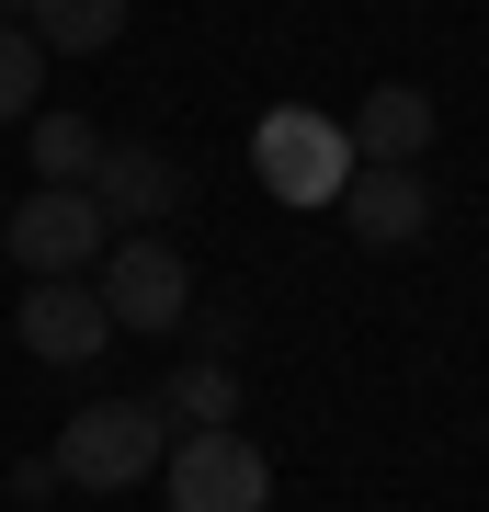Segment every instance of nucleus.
Segmentation results:
<instances>
[{"label": "nucleus", "instance_id": "5", "mask_svg": "<svg viewBox=\"0 0 489 512\" xmlns=\"http://www.w3.org/2000/svg\"><path fill=\"white\" fill-rule=\"evenodd\" d=\"M114 251V217L91 205V183H35L12 205V262L23 274H91Z\"/></svg>", "mask_w": 489, "mask_h": 512}, {"label": "nucleus", "instance_id": "1", "mask_svg": "<svg viewBox=\"0 0 489 512\" xmlns=\"http://www.w3.org/2000/svg\"><path fill=\"white\" fill-rule=\"evenodd\" d=\"M160 456H171L160 399H91L57 433V478L69 490H137V478H160Z\"/></svg>", "mask_w": 489, "mask_h": 512}, {"label": "nucleus", "instance_id": "10", "mask_svg": "<svg viewBox=\"0 0 489 512\" xmlns=\"http://www.w3.org/2000/svg\"><path fill=\"white\" fill-rule=\"evenodd\" d=\"M160 421L171 433H228L239 421V365L228 353H182V365L160 376Z\"/></svg>", "mask_w": 489, "mask_h": 512}, {"label": "nucleus", "instance_id": "12", "mask_svg": "<svg viewBox=\"0 0 489 512\" xmlns=\"http://www.w3.org/2000/svg\"><path fill=\"white\" fill-rule=\"evenodd\" d=\"M91 160H103L91 114H35V183H91Z\"/></svg>", "mask_w": 489, "mask_h": 512}, {"label": "nucleus", "instance_id": "9", "mask_svg": "<svg viewBox=\"0 0 489 512\" xmlns=\"http://www.w3.org/2000/svg\"><path fill=\"white\" fill-rule=\"evenodd\" d=\"M433 126H444V114H433V92H421V80H376V92H364L353 103V160H421V148H433Z\"/></svg>", "mask_w": 489, "mask_h": 512}, {"label": "nucleus", "instance_id": "6", "mask_svg": "<svg viewBox=\"0 0 489 512\" xmlns=\"http://www.w3.org/2000/svg\"><path fill=\"white\" fill-rule=\"evenodd\" d=\"M12 330H23V353H35V365L80 376V365H103L114 308H103V285H91V274H35V285H23V308H12Z\"/></svg>", "mask_w": 489, "mask_h": 512}, {"label": "nucleus", "instance_id": "2", "mask_svg": "<svg viewBox=\"0 0 489 512\" xmlns=\"http://www.w3.org/2000/svg\"><path fill=\"white\" fill-rule=\"evenodd\" d=\"M91 285H103L114 330H182L194 319V262H182L160 228H114V251L91 262Z\"/></svg>", "mask_w": 489, "mask_h": 512}, {"label": "nucleus", "instance_id": "7", "mask_svg": "<svg viewBox=\"0 0 489 512\" xmlns=\"http://www.w3.org/2000/svg\"><path fill=\"white\" fill-rule=\"evenodd\" d=\"M342 228L364 239V251H410V239H433V183H421V160H353Z\"/></svg>", "mask_w": 489, "mask_h": 512}, {"label": "nucleus", "instance_id": "8", "mask_svg": "<svg viewBox=\"0 0 489 512\" xmlns=\"http://www.w3.org/2000/svg\"><path fill=\"white\" fill-rule=\"evenodd\" d=\"M182 194H194V183H182L171 148H103V160H91V205H103L114 228H160Z\"/></svg>", "mask_w": 489, "mask_h": 512}, {"label": "nucleus", "instance_id": "13", "mask_svg": "<svg viewBox=\"0 0 489 512\" xmlns=\"http://www.w3.org/2000/svg\"><path fill=\"white\" fill-rule=\"evenodd\" d=\"M35 80H46L35 23H0V126H23V114H35Z\"/></svg>", "mask_w": 489, "mask_h": 512}, {"label": "nucleus", "instance_id": "11", "mask_svg": "<svg viewBox=\"0 0 489 512\" xmlns=\"http://www.w3.org/2000/svg\"><path fill=\"white\" fill-rule=\"evenodd\" d=\"M126 12H137V0H35L23 23H35L46 57H103L114 35H126Z\"/></svg>", "mask_w": 489, "mask_h": 512}, {"label": "nucleus", "instance_id": "4", "mask_svg": "<svg viewBox=\"0 0 489 512\" xmlns=\"http://www.w3.org/2000/svg\"><path fill=\"white\" fill-rule=\"evenodd\" d=\"M160 490H171V512H273V467H262V444H239V421H228V433H171Z\"/></svg>", "mask_w": 489, "mask_h": 512}, {"label": "nucleus", "instance_id": "3", "mask_svg": "<svg viewBox=\"0 0 489 512\" xmlns=\"http://www.w3.org/2000/svg\"><path fill=\"white\" fill-rule=\"evenodd\" d=\"M251 171H262L285 205H342V183H353V137L330 126V114L285 103V114H262V126H251Z\"/></svg>", "mask_w": 489, "mask_h": 512}]
</instances>
